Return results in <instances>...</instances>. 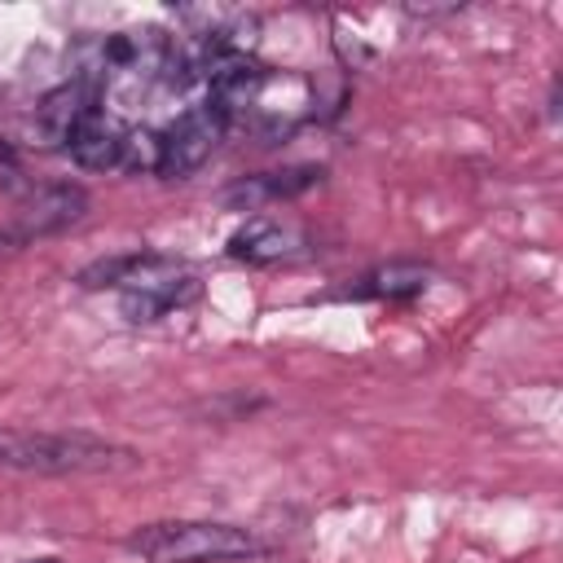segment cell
I'll list each match as a JSON object with an SVG mask.
<instances>
[{
    "instance_id": "6da1fadb",
    "label": "cell",
    "mask_w": 563,
    "mask_h": 563,
    "mask_svg": "<svg viewBox=\"0 0 563 563\" xmlns=\"http://www.w3.org/2000/svg\"><path fill=\"white\" fill-rule=\"evenodd\" d=\"M79 286H114L128 321H158L163 312H172L198 295L194 268L172 255H154V251L97 260L79 273Z\"/></svg>"
},
{
    "instance_id": "7a4b0ae2",
    "label": "cell",
    "mask_w": 563,
    "mask_h": 563,
    "mask_svg": "<svg viewBox=\"0 0 563 563\" xmlns=\"http://www.w3.org/2000/svg\"><path fill=\"white\" fill-rule=\"evenodd\" d=\"M136 453L84 431H13L0 427V466L35 475H84V471H123Z\"/></svg>"
},
{
    "instance_id": "3957f363",
    "label": "cell",
    "mask_w": 563,
    "mask_h": 563,
    "mask_svg": "<svg viewBox=\"0 0 563 563\" xmlns=\"http://www.w3.org/2000/svg\"><path fill=\"white\" fill-rule=\"evenodd\" d=\"M128 550L141 554L145 563H229V559H251L264 545L233 523H211V519H167V523H145L128 537Z\"/></svg>"
},
{
    "instance_id": "277c9868",
    "label": "cell",
    "mask_w": 563,
    "mask_h": 563,
    "mask_svg": "<svg viewBox=\"0 0 563 563\" xmlns=\"http://www.w3.org/2000/svg\"><path fill=\"white\" fill-rule=\"evenodd\" d=\"M220 132H224V119H220L211 106H198V110L180 114L167 132H158V158H154V172L167 176V180L194 176V172L211 158Z\"/></svg>"
},
{
    "instance_id": "5b68a950",
    "label": "cell",
    "mask_w": 563,
    "mask_h": 563,
    "mask_svg": "<svg viewBox=\"0 0 563 563\" xmlns=\"http://www.w3.org/2000/svg\"><path fill=\"white\" fill-rule=\"evenodd\" d=\"M123 145H128V128H123L114 114H106L101 106L88 110V114L75 123V132L66 136L70 158H75L79 167H92V172L119 167V163H123Z\"/></svg>"
},
{
    "instance_id": "8992f818",
    "label": "cell",
    "mask_w": 563,
    "mask_h": 563,
    "mask_svg": "<svg viewBox=\"0 0 563 563\" xmlns=\"http://www.w3.org/2000/svg\"><path fill=\"white\" fill-rule=\"evenodd\" d=\"M88 198L84 189L75 185H48V189H35L22 211H18V224H13V242H26V238H40V233H57L66 224H75L84 216Z\"/></svg>"
},
{
    "instance_id": "52a82bcc",
    "label": "cell",
    "mask_w": 563,
    "mask_h": 563,
    "mask_svg": "<svg viewBox=\"0 0 563 563\" xmlns=\"http://www.w3.org/2000/svg\"><path fill=\"white\" fill-rule=\"evenodd\" d=\"M88 110H97V84H88V79L75 75L70 84L53 88V92L40 101V128L48 132V141H62V145H66V136L75 132V123H79Z\"/></svg>"
},
{
    "instance_id": "ba28073f",
    "label": "cell",
    "mask_w": 563,
    "mask_h": 563,
    "mask_svg": "<svg viewBox=\"0 0 563 563\" xmlns=\"http://www.w3.org/2000/svg\"><path fill=\"white\" fill-rule=\"evenodd\" d=\"M295 242H299V238H295L286 224H277V220H268V216H255V220H246V224L229 238V255H233V260H246V264H273V260H282V255H290Z\"/></svg>"
},
{
    "instance_id": "9c48e42d",
    "label": "cell",
    "mask_w": 563,
    "mask_h": 563,
    "mask_svg": "<svg viewBox=\"0 0 563 563\" xmlns=\"http://www.w3.org/2000/svg\"><path fill=\"white\" fill-rule=\"evenodd\" d=\"M312 180H321V172H312V167H299V172H264V176H246L242 185H233L229 194H224V202H238V207H260V202H268V198H286V194H299V189H308Z\"/></svg>"
},
{
    "instance_id": "30bf717a",
    "label": "cell",
    "mask_w": 563,
    "mask_h": 563,
    "mask_svg": "<svg viewBox=\"0 0 563 563\" xmlns=\"http://www.w3.org/2000/svg\"><path fill=\"white\" fill-rule=\"evenodd\" d=\"M422 286H427V273H422V268L396 264V268H383V273L365 277L361 295H387V299H396V295H418Z\"/></svg>"
},
{
    "instance_id": "8fae6325",
    "label": "cell",
    "mask_w": 563,
    "mask_h": 563,
    "mask_svg": "<svg viewBox=\"0 0 563 563\" xmlns=\"http://www.w3.org/2000/svg\"><path fill=\"white\" fill-rule=\"evenodd\" d=\"M4 242H13V233H0V251H4Z\"/></svg>"
},
{
    "instance_id": "7c38bea8",
    "label": "cell",
    "mask_w": 563,
    "mask_h": 563,
    "mask_svg": "<svg viewBox=\"0 0 563 563\" xmlns=\"http://www.w3.org/2000/svg\"><path fill=\"white\" fill-rule=\"evenodd\" d=\"M40 563H57V559H40Z\"/></svg>"
}]
</instances>
